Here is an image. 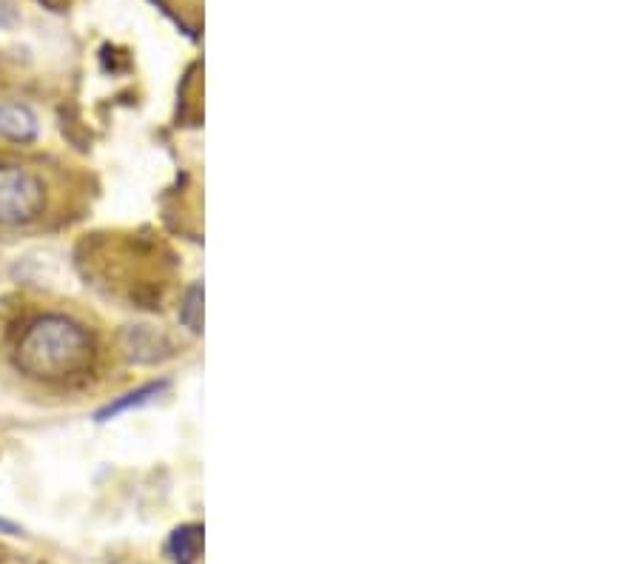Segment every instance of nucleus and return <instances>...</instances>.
<instances>
[{"mask_svg": "<svg viewBox=\"0 0 641 564\" xmlns=\"http://www.w3.org/2000/svg\"><path fill=\"white\" fill-rule=\"evenodd\" d=\"M6 359L23 382L52 394H66L89 385L100 371L103 342L97 328L75 311L38 308L12 328Z\"/></svg>", "mask_w": 641, "mask_h": 564, "instance_id": "obj_1", "label": "nucleus"}, {"mask_svg": "<svg viewBox=\"0 0 641 564\" xmlns=\"http://www.w3.org/2000/svg\"><path fill=\"white\" fill-rule=\"evenodd\" d=\"M55 206V183L40 166H0V226H35Z\"/></svg>", "mask_w": 641, "mask_h": 564, "instance_id": "obj_2", "label": "nucleus"}, {"mask_svg": "<svg viewBox=\"0 0 641 564\" xmlns=\"http://www.w3.org/2000/svg\"><path fill=\"white\" fill-rule=\"evenodd\" d=\"M120 348L137 365H151V362H160V359L174 354L169 339L163 337L160 331H154L151 325H129V328H123L120 331Z\"/></svg>", "mask_w": 641, "mask_h": 564, "instance_id": "obj_3", "label": "nucleus"}, {"mask_svg": "<svg viewBox=\"0 0 641 564\" xmlns=\"http://www.w3.org/2000/svg\"><path fill=\"white\" fill-rule=\"evenodd\" d=\"M40 137L38 114L26 103L0 100V140L15 146H32Z\"/></svg>", "mask_w": 641, "mask_h": 564, "instance_id": "obj_4", "label": "nucleus"}, {"mask_svg": "<svg viewBox=\"0 0 641 564\" xmlns=\"http://www.w3.org/2000/svg\"><path fill=\"white\" fill-rule=\"evenodd\" d=\"M169 391V379H154V382H143V385H137L134 391H126L123 396H114L112 402H106L100 411L95 414L97 422H112L117 416L129 414V411H137V408H143V405H149L154 402L157 396H163Z\"/></svg>", "mask_w": 641, "mask_h": 564, "instance_id": "obj_5", "label": "nucleus"}, {"mask_svg": "<svg viewBox=\"0 0 641 564\" xmlns=\"http://www.w3.org/2000/svg\"><path fill=\"white\" fill-rule=\"evenodd\" d=\"M166 553L171 562L177 564H197L203 553V525H180L166 542Z\"/></svg>", "mask_w": 641, "mask_h": 564, "instance_id": "obj_6", "label": "nucleus"}, {"mask_svg": "<svg viewBox=\"0 0 641 564\" xmlns=\"http://www.w3.org/2000/svg\"><path fill=\"white\" fill-rule=\"evenodd\" d=\"M180 325L189 334H203V285L191 282L180 297Z\"/></svg>", "mask_w": 641, "mask_h": 564, "instance_id": "obj_7", "label": "nucleus"}, {"mask_svg": "<svg viewBox=\"0 0 641 564\" xmlns=\"http://www.w3.org/2000/svg\"><path fill=\"white\" fill-rule=\"evenodd\" d=\"M18 26V12L9 0H0V29H15Z\"/></svg>", "mask_w": 641, "mask_h": 564, "instance_id": "obj_8", "label": "nucleus"}, {"mask_svg": "<svg viewBox=\"0 0 641 564\" xmlns=\"http://www.w3.org/2000/svg\"><path fill=\"white\" fill-rule=\"evenodd\" d=\"M0 530H3V533H9V536H20V533H23L15 522H6V519H0Z\"/></svg>", "mask_w": 641, "mask_h": 564, "instance_id": "obj_9", "label": "nucleus"}]
</instances>
